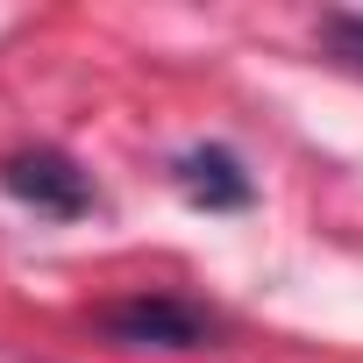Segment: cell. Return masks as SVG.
I'll return each mask as SVG.
<instances>
[{
	"label": "cell",
	"instance_id": "1",
	"mask_svg": "<svg viewBox=\"0 0 363 363\" xmlns=\"http://www.w3.org/2000/svg\"><path fill=\"white\" fill-rule=\"evenodd\" d=\"M93 328L114 342V349H164V356H186V349H214L228 335V320L186 292H128V299H107L93 313Z\"/></svg>",
	"mask_w": 363,
	"mask_h": 363
},
{
	"label": "cell",
	"instance_id": "4",
	"mask_svg": "<svg viewBox=\"0 0 363 363\" xmlns=\"http://www.w3.org/2000/svg\"><path fill=\"white\" fill-rule=\"evenodd\" d=\"M320 50L349 72H363V15H320Z\"/></svg>",
	"mask_w": 363,
	"mask_h": 363
},
{
	"label": "cell",
	"instance_id": "3",
	"mask_svg": "<svg viewBox=\"0 0 363 363\" xmlns=\"http://www.w3.org/2000/svg\"><path fill=\"white\" fill-rule=\"evenodd\" d=\"M171 186L186 193V207L200 214H242L257 207V186H250V171L228 143H193V150H178L171 157Z\"/></svg>",
	"mask_w": 363,
	"mask_h": 363
},
{
	"label": "cell",
	"instance_id": "2",
	"mask_svg": "<svg viewBox=\"0 0 363 363\" xmlns=\"http://www.w3.org/2000/svg\"><path fill=\"white\" fill-rule=\"evenodd\" d=\"M0 186H8V200H22V207L43 214V221H79V214L100 207V193H93V178L79 171V157H65V150H50V143L0 157Z\"/></svg>",
	"mask_w": 363,
	"mask_h": 363
}]
</instances>
